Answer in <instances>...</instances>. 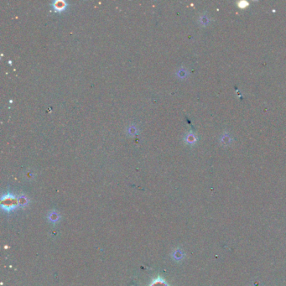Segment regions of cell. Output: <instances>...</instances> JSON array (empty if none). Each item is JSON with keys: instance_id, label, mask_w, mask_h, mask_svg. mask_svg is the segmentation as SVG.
<instances>
[{"instance_id": "obj_1", "label": "cell", "mask_w": 286, "mask_h": 286, "mask_svg": "<svg viewBox=\"0 0 286 286\" xmlns=\"http://www.w3.org/2000/svg\"><path fill=\"white\" fill-rule=\"evenodd\" d=\"M18 205L17 199H15L14 196H4L2 198V207L5 211H12Z\"/></svg>"}, {"instance_id": "obj_2", "label": "cell", "mask_w": 286, "mask_h": 286, "mask_svg": "<svg viewBox=\"0 0 286 286\" xmlns=\"http://www.w3.org/2000/svg\"><path fill=\"white\" fill-rule=\"evenodd\" d=\"M197 141V138H196V134L192 132H190L185 136V142L186 144H188L190 145H195Z\"/></svg>"}, {"instance_id": "obj_3", "label": "cell", "mask_w": 286, "mask_h": 286, "mask_svg": "<svg viewBox=\"0 0 286 286\" xmlns=\"http://www.w3.org/2000/svg\"><path fill=\"white\" fill-rule=\"evenodd\" d=\"M149 286H169V284L163 279L157 278V279H155L153 280Z\"/></svg>"}, {"instance_id": "obj_4", "label": "cell", "mask_w": 286, "mask_h": 286, "mask_svg": "<svg viewBox=\"0 0 286 286\" xmlns=\"http://www.w3.org/2000/svg\"><path fill=\"white\" fill-rule=\"evenodd\" d=\"M220 140H221V143L223 145H228L232 143V138H231V136L228 134H222Z\"/></svg>"}, {"instance_id": "obj_5", "label": "cell", "mask_w": 286, "mask_h": 286, "mask_svg": "<svg viewBox=\"0 0 286 286\" xmlns=\"http://www.w3.org/2000/svg\"><path fill=\"white\" fill-rule=\"evenodd\" d=\"M65 5L66 4L63 1H56V2L53 3V6H54L55 8L59 11H62L64 8H65Z\"/></svg>"}, {"instance_id": "obj_6", "label": "cell", "mask_w": 286, "mask_h": 286, "mask_svg": "<svg viewBox=\"0 0 286 286\" xmlns=\"http://www.w3.org/2000/svg\"><path fill=\"white\" fill-rule=\"evenodd\" d=\"M187 75H188V72H187V71L185 68H181L177 72V76L179 77H181V78H185V77L187 76Z\"/></svg>"}, {"instance_id": "obj_7", "label": "cell", "mask_w": 286, "mask_h": 286, "mask_svg": "<svg viewBox=\"0 0 286 286\" xmlns=\"http://www.w3.org/2000/svg\"><path fill=\"white\" fill-rule=\"evenodd\" d=\"M200 23H201V25H208V23H209V21H210V20H209V18H207V16L206 15H201V17H200Z\"/></svg>"}, {"instance_id": "obj_8", "label": "cell", "mask_w": 286, "mask_h": 286, "mask_svg": "<svg viewBox=\"0 0 286 286\" xmlns=\"http://www.w3.org/2000/svg\"><path fill=\"white\" fill-rule=\"evenodd\" d=\"M49 219H50V220H51V221H57V220H58L59 219V217L58 216H57V215H56V214L55 213V212H52V213L51 214V216H50V217H49Z\"/></svg>"}, {"instance_id": "obj_9", "label": "cell", "mask_w": 286, "mask_h": 286, "mask_svg": "<svg viewBox=\"0 0 286 286\" xmlns=\"http://www.w3.org/2000/svg\"><path fill=\"white\" fill-rule=\"evenodd\" d=\"M239 8H246L248 5V3L246 2V1H241V2H239L238 4Z\"/></svg>"}, {"instance_id": "obj_10", "label": "cell", "mask_w": 286, "mask_h": 286, "mask_svg": "<svg viewBox=\"0 0 286 286\" xmlns=\"http://www.w3.org/2000/svg\"><path fill=\"white\" fill-rule=\"evenodd\" d=\"M128 129H129V134H132V135H134V134H137V128L129 127L128 128Z\"/></svg>"}]
</instances>
